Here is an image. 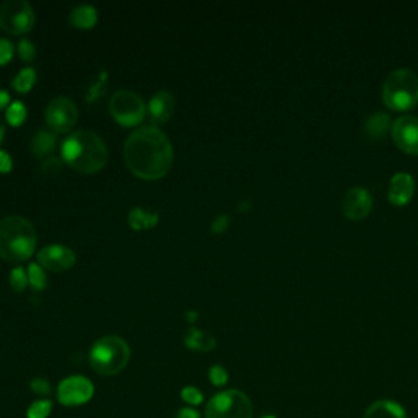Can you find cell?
Segmentation results:
<instances>
[{
  "label": "cell",
  "mask_w": 418,
  "mask_h": 418,
  "mask_svg": "<svg viewBox=\"0 0 418 418\" xmlns=\"http://www.w3.org/2000/svg\"><path fill=\"white\" fill-rule=\"evenodd\" d=\"M31 391L38 394V395H49L51 394V386H49V382L46 381V379L43 377H36L33 379L31 384H30Z\"/></svg>",
  "instance_id": "obj_32"
},
{
  "label": "cell",
  "mask_w": 418,
  "mask_h": 418,
  "mask_svg": "<svg viewBox=\"0 0 418 418\" xmlns=\"http://www.w3.org/2000/svg\"><path fill=\"white\" fill-rule=\"evenodd\" d=\"M389 125H391V122H389L387 115L384 113L372 115L371 118L366 121V132L372 139H382L389 130Z\"/></svg>",
  "instance_id": "obj_21"
},
{
  "label": "cell",
  "mask_w": 418,
  "mask_h": 418,
  "mask_svg": "<svg viewBox=\"0 0 418 418\" xmlns=\"http://www.w3.org/2000/svg\"><path fill=\"white\" fill-rule=\"evenodd\" d=\"M26 118V108L25 105L21 102H15L9 107L7 110V121L12 126H20L23 125V121Z\"/></svg>",
  "instance_id": "obj_25"
},
{
  "label": "cell",
  "mask_w": 418,
  "mask_h": 418,
  "mask_svg": "<svg viewBox=\"0 0 418 418\" xmlns=\"http://www.w3.org/2000/svg\"><path fill=\"white\" fill-rule=\"evenodd\" d=\"M38 265L49 271H66L75 265V254L66 245H48L38 254Z\"/></svg>",
  "instance_id": "obj_12"
},
{
  "label": "cell",
  "mask_w": 418,
  "mask_h": 418,
  "mask_svg": "<svg viewBox=\"0 0 418 418\" xmlns=\"http://www.w3.org/2000/svg\"><path fill=\"white\" fill-rule=\"evenodd\" d=\"M93 384L83 376L66 377L58 387L59 402L66 407L87 404L93 397Z\"/></svg>",
  "instance_id": "obj_10"
},
{
  "label": "cell",
  "mask_w": 418,
  "mask_h": 418,
  "mask_svg": "<svg viewBox=\"0 0 418 418\" xmlns=\"http://www.w3.org/2000/svg\"><path fill=\"white\" fill-rule=\"evenodd\" d=\"M63 159L80 174H97L108 162V149L97 132L82 130L64 141Z\"/></svg>",
  "instance_id": "obj_2"
},
{
  "label": "cell",
  "mask_w": 418,
  "mask_h": 418,
  "mask_svg": "<svg viewBox=\"0 0 418 418\" xmlns=\"http://www.w3.org/2000/svg\"><path fill=\"white\" fill-rule=\"evenodd\" d=\"M371 209L372 198L365 188H351L342 199V213L350 221H363Z\"/></svg>",
  "instance_id": "obj_13"
},
{
  "label": "cell",
  "mask_w": 418,
  "mask_h": 418,
  "mask_svg": "<svg viewBox=\"0 0 418 418\" xmlns=\"http://www.w3.org/2000/svg\"><path fill=\"white\" fill-rule=\"evenodd\" d=\"M125 162L142 180H159L174 165V147L159 127H139L126 139Z\"/></svg>",
  "instance_id": "obj_1"
},
{
  "label": "cell",
  "mask_w": 418,
  "mask_h": 418,
  "mask_svg": "<svg viewBox=\"0 0 418 418\" xmlns=\"http://www.w3.org/2000/svg\"><path fill=\"white\" fill-rule=\"evenodd\" d=\"M36 247V231L25 217L9 216L0 221V258L20 263L30 258Z\"/></svg>",
  "instance_id": "obj_3"
},
{
  "label": "cell",
  "mask_w": 418,
  "mask_h": 418,
  "mask_svg": "<svg viewBox=\"0 0 418 418\" xmlns=\"http://www.w3.org/2000/svg\"><path fill=\"white\" fill-rule=\"evenodd\" d=\"M363 418H409L405 409L394 400H376L367 407Z\"/></svg>",
  "instance_id": "obj_16"
},
{
  "label": "cell",
  "mask_w": 418,
  "mask_h": 418,
  "mask_svg": "<svg viewBox=\"0 0 418 418\" xmlns=\"http://www.w3.org/2000/svg\"><path fill=\"white\" fill-rule=\"evenodd\" d=\"M98 14L92 5H79L70 12V23L79 30H90L97 23Z\"/></svg>",
  "instance_id": "obj_20"
},
{
  "label": "cell",
  "mask_w": 418,
  "mask_h": 418,
  "mask_svg": "<svg viewBox=\"0 0 418 418\" xmlns=\"http://www.w3.org/2000/svg\"><path fill=\"white\" fill-rule=\"evenodd\" d=\"M4 136H5V122L2 118H0V141H2Z\"/></svg>",
  "instance_id": "obj_38"
},
{
  "label": "cell",
  "mask_w": 418,
  "mask_h": 418,
  "mask_svg": "<svg viewBox=\"0 0 418 418\" xmlns=\"http://www.w3.org/2000/svg\"><path fill=\"white\" fill-rule=\"evenodd\" d=\"M35 26V12L26 0H7L0 5V28L10 35H25Z\"/></svg>",
  "instance_id": "obj_8"
},
{
  "label": "cell",
  "mask_w": 418,
  "mask_h": 418,
  "mask_svg": "<svg viewBox=\"0 0 418 418\" xmlns=\"http://www.w3.org/2000/svg\"><path fill=\"white\" fill-rule=\"evenodd\" d=\"M382 100L391 110L405 111L418 105V75L409 69H397L384 82Z\"/></svg>",
  "instance_id": "obj_5"
},
{
  "label": "cell",
  "mask_w": 418,
  "mask_h": 418,
  "mask_svg": "<svg viewBox=\"0 0 418 418\" xmlns=\"http://www.w3.org/2000/svg\"><path fill=\"white\" fill-rule=\"evenodd\" d=\"M53 410V402L48 399H41L33 402L30 407H28L26 417L28 418H48L49 414Z\"/></svg>",
  "instance_id": "obj_24"
},
{
  "label": "cell",
  "mask_w": 418,
  "mask_h": 418,
  "mask_svg": "<svg viewBox=\"0 0 418 418\" xmlns=\"http://www.w3.org/2000/svg\"><path fill=\"white\" fill-rule=\"evenodd\" d=\"M28 283L31 284V288L35 291H43L46 288V275H44V270L38 263H31L28 266Z\"/></svg>",
  "instance_id": "obj_23"
},
{
  "label": "cell",
  "mask_w": 418,
  "mask_h": 418,
  "mask_svg": "<svg viewBox=\"0 0 418 418\" xmlns=\"http://www.w3.org/2000/svg\"><path fill=\"white\" fill-rule=\"evenodd\" d=\"M79 118L75 103L68 97H56L46 108V122L54 132H69Z\"/></svg>",
  "instance_id": "obj_9"
},
{
  "label": "cell",
  "mask_w": 418,
  "mask_h": 418,
  "mask_svg": "<svg viewBox=\"0 0 418 418\" xmlns=\"http://www.w3.org/2000/svg\"><path fill=\"white\" fill-rule=\"evenodd\" d=\"M131 350L126 340L118 335H107L97 340L90 350V365L98 375L115 376L130 363Z\"/></svg>",
  "instance_id": "obj_4"
},
{
  "label": "cell",
  "mask_w": 418,
  "mask_h": 418,
  "mask_svg": "<svg viewBox=\"0 0 418 418\" xmlns=\"http://www.w3.org/2000/svg\"><path fill=\"white\" fill-rule=\"evenodd\" d=\"M12 170V159L7 152L0 150V174H9Z\"/></svg>",
  "instance_id": "obj_34"
},
{
  "label": "cell",
  "mask_w": 418,
  "mask_h": 418,
  "mask_svg": "<svg viewBox=\"0 0 418 418\" xmlns=\"http://www.w3.org/2000/svg\"><path fill=\"white\" fill-rule=\"evenodd\" d=\"M9 102H10L9 93L5 90H0V110H4L5 107H7Z\"/></svg>",
  "instance_id": "obj_36"
},
{
  "label": "cell",
  "mask_w": 418,
  "mask_h": 418,
  "mask_svg": "<svg viewBox=\"0 0 418 418\" xmlns=\"http://www.w3.org/2000/svg\"><path fill=\"white\" fill-rule=\"evenodd\" d=\"M146 103L137 93L118 90L110 100V113L122 126H136L146 118Z\"/></svg>",
  "instance_id": "obj_7"
},
{
  "label": "cell",
  "mask_w": 418,
  "mask_h": 418,
  "mask_svg": "<svg viewBox=\"0 0 418 418\" xmlns=\"http://www.w3.org/2000/svg\"><path fill=\"white\" fill-rule=\"evenodd\" d=\"M204 418H254V405L247 394L229 389L209 399L206 404Z\"/></svg>",
  "instance_id": "obj_6"
},
{
  "label": "cell",
  "mask_w": 418,
  "mask_h": 418,
  "mask_svg": "<svg viewBox=\"0 0 418 418\" xmlns=\"http://www.w3.org/2000/svg\"><path fill=\"white\" fill-rule=\"evenodd\" d=\"M415 193V180L409 174H397L392 177L389 185V202L394 206H405L410 203Z\"/></svg>",
  "instance_id": "obj_15"
},
{
  "label": "cell",
  "mask_w": 418,
  "mask_h": 418,
  "mask_svg": "<svg viewBox=\"0 0 418 418\" xmlns=\"http://www.w3.org/2000/svg\"><path fill=\"white\" fill-rule=\"evenodd\" d=\"M36 82V72L35 69L31 68H26L23 70H20L19 74L12 82V87L15 88L19 93H28L31 90V87L35 85Z\"/></svg>",
  "instance_id": "obj_22"
},
{
  "label": "cell",
  "mask_w": 418,
  "mask_h": 418,
  "mask_svg": "<svg viewBox=\"0 0 418 418\" xmlns=\"http://www.w3.org/2000/svg\"><path fill=\"white\" fill-rule=\"evenodd\" d=\"M14 44L10 43L9 40H4V38H0V66L7 64L12 61L14 58Z\"/></svg>",
  "instance_id": "obj_31"
},
{
  "label": "cell",
  "mask_w": 418,
  "mask_h": 418,
  "mask_svg": "<svg viewBox=\"0 0 418 418\" xmlns=\"http://www.w3.org/2000/svg\"><path fill=\"white\" fill-rule=\"evenodd\" d=\"M182 399L185 400L188 405H198L203 402V392L194 386H187L182 391Z\"/></svg>",
  "instance_id": "obj_28"
},
{
  "label": "cell",
  "mask_w": 418,
  "mask_h": 418,
  "mask_svg": "<svg viewBox=\"0 0 418 418\" xmlns=\"http://www.w3.org/2000/svg\"><path fill=\"white\" fill-rule=\"evenodd\" d=\"M185 345L189 350L194 351H211L216 348V340L211 333L199 330V328L189 327V330L185 335Z\"/></svg>",
  "instance_id": "obj_17"
},
{
  "label": "cell",
  "mask_w": 418,
  "mask_h": 418,
  "mask_svg": "<svg viewBox=\"0 0 418 418\" xmlns=\"http://www.w3.org/2000/svg\"><path fill=\"white\" fill-rule=\"evenodd\" d=\"M10 286L15 293H23L25 288L28 286V275L21 266H16L12 270V275H10Z\"/></svg>",
  "instance_id": "obj_26"
},
{
  "label": "cell",
  "mask_w": 418,
  "mask_h": 418,
  "mask_svg": "<svg viewBox=\"0 0 418 418\" xmlns=\"http://www.w3.org/2000/svg\"><path fill=\"white\" fill-rule=\"evenodd\" d=\"M231 224V217L229 216H219L216 217L213 221V224H211V232L213 234H222L227 227Z\"/></svg>",
  "instance_id": "obj_33"
},
{
  "label": "cell",
  "mask_w": 418,
  "mask_h": 418,
  "mask_svg": "<svg viewBox=\"0 0 418 418\" xmlns=\"http://www.w3.org/2000/svg\"><path fill=\"white\" fill-rule=\"evenodd\" d=\"M227 379H229V375H227V371L224 370V367L219 366V365L211 366L209 381H211V384H213V386H217V387L226 386Z\"/></svg>",
  "instance_id": "obj_27"
},
{
  "label": "cell",
  "mask_w": 418,
  "mask_h": 418,
  "mask_svg": "<svg viewBox=\"0 0 418 418\" xmlns=\"http://www.w3.org/2000/svg\"><path fill=\"white\" fill-rule=\"evenodd\" d=\"M177 418H202V414L198 410L192 409V407H185V409L178 410Z\"/></svg>",
  "instance_id": "obj_35"
},
{
  "label": "cell",
  "mask_w": 418,
  "mask_h": 418,
  "mask_svg": "<svg viewBox=\"0 0 418 418\" xmlns=\"http://www.w3.org/2000/svg\"><path fill=\"white\" fill-rule=\"evenodd\" d=\"M19 54L25 63H31V61L36 58V49L33 46V43L25 38V40H21L19 43Z\"/></svg>",
  "instance_id": "obj_29"
},
{
  "label": "cell",
  "mask_w": 418,
  "mask_h": 418,
  "mask_svg": "<svg viewBox=\"0 0 418 418\" xmlns=\"http://www.w3.org/2000/svg\"><path fill=\"white\" fill-rule=\"evenodd\" d=\"M56 149V135L51 131H46V130H40L33 137L31 141V152L36 155V157L44 159L48 155V157H51V154L54 152Z\"/></svg>",
  "instance_id": "obj_18"
},
{
  "label": "cell",
  "mask_w": 418,
  "mask_h": 418,
  "mask_svg": "<svg viewBox=\"0 0 418 418\" xmlns=\"http://www.w3.org/2000/svg\"><path fill=\"white\" fill-rule=\"evenodd\" d=\"M392 139L405 154L418 155V118L417 116H402L392 125Z\"/></svg>",
  "instance_id": "obj_11"
},
{
  "label": "cell",
  "mask_w": 418,
  "mask_h": 418,
  "mask_svg": "<svg viewBox=\"0 0 418 418\" xmlns=\"http://www.w3.org/2000/svg\"><path fill=\"white\" fill-rule=\"evenodd\" d=\"M149 118L154 122L155 126L164 125L170 120V116L174 115L175 111V98L170 92L160 90L150 98L149 102Z\"/></svg>",
  "instance_id": "obj_14"
},
{
  "label": "cell",
  "mask_w": 418,
  "mask_h": 418,
  "mask_svg": "<svg viewBox=\"0 0 418 418\" xmlns=\"http://www.w3.org/2000/svg\"><path fill=\"white\" fill-rule=\"evenodd\" d=\"M41 170L46 175H58L63 170V164L58 157H46L41 164Z\"/></svg>",
  "instance_id": "obj_30"
},
{
  "label": "cell",
  "mask_w": 418,
  "mask_h": 418,
  "mask_svg": "<svg viewBox=\"0 0 418 418\" xmlns=\"http://www.w3.org/2000/svg\"><path fill=\"white\" fill-rule=\"evenodd\" d=\"M127 222H130V226L135 231L152 229V227L157 226L159 214L154 213V211H147L144 208H135V209H131L130 216H127Z\"/></svg>",
  "instance_id": "obj_19"
},
{
  "label": "cell",
  "mask_w": 418,
  "mask_h": 418,
  "mask_svg": "<svg viewBox=\"0 0 418 418\" xmlns=\"http://www.w3.org/2000/svg\"><path fill=\"white\" fill-rule=\"evenodd\" d=\"M261 418H276V417H273V415H263Z\"/></svg>",
  "instance_id": "obj_39"
},
{
  "label": "cell",
  "mask_w": 418,
  "mask_h": 418,
  "mask_svg": "<svg viewBox=\"0 0 418 418\" xmlns=\"http://www.w3.org/2000/svg\"><path fill=\"white\" fill-rule=\"evenodd\" d=\"M187 319L189 320V322H194L198 319V315H197V312H187Z\"/></svg>",
  "instance_id": "obj_37"
}]
</instances>
